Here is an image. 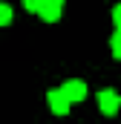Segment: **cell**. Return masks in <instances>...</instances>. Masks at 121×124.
Instances as JSON below:
<instances>
[{
  "label": "cell",
  "mask_w": 121,
  "mask_h": 124,
  "mask_svg": "<svg viewBox=\"0 0 121 124\" xmlns=\"http://www.w3.org/2000/svg\"><path fill=\"white\" fill-rule=\"evenodd\" d=\"M46 101H49V110H52L55 116H66V113H69V107H72V101L66 98V93H63L60 87L49 90V93H46Z\"/></svg>",
  "instance_id": "obj_1"
},
{
  "label": "cell",
  "mask_w": 121,
  "mask_h": 124,
  "mask_svg": "<svg viewBox=\"0 0 121 124\" xmlns=\"http://www.w3.org/2000/svg\"><path fill=\"white\" fill-rule=\"evenodd\" d=\"M98 107H101V113L104 116H115L118 113V107H121V98L115 90H110V87H104L101 93H98Z\"/></svg>",
  "instance_id": "obj_2"
},
{
  "label": "cell",
  "mask_w": 121,
  "mask_h": 124,
  "mask_svg": "<svg viewBox=\"0 0 121 124\" xmlns=\"http://www.w3.org/2000/svg\"><path fill=\"white\" fill-rule=\"evenodd\" d=\"M38 15H40L46 23H55L60 15H63V0H43L40 9H38Z\"/></svg>",
  "instance_id": "obj_3"
},
{
  "label": "cell",
  "mask_w": 121,
  "mask_h": 124,
  "mask_svg": "<svg viewBox=\"0 0 121 124\" xmlns=\"http://www.w3.org/2000/svg\"><path fill=\"white\" fill-rule=\"evenodd\" d=\"M60 90L66 93V98H69L72 104H75V101H84V98H87V84H84V81H78V78H69V81H66V84H63Z\"/></svg>",
  "instance_id": "obj_4"
},
{
  "label": "cell",
  "mask_w": 121,
  "mask_h": 124,
  "mask_svg": "<svg viewBox=\"0 0 121 124\" xmlns=\"http://www.w3.org/2000/svg\"><path fill=\"white\" fill-rule=\"evenodd\" d=\"M110 49H113V58L121 61V32H115V35L110 38Z\"/></svg>",
  "instance_id": "obj_5"
},
{
  "label": "cell",
  "mask_w": 121,
  "mask_h": 124,
  "mask_svg": "<svg viewBox=\"0 0 121 124\" xmlns=\"http://www.w3.org/2000/svg\"><path fill=\"white\" fill-rule=\"evenodd\" d=\"M9 23H12V6L0 3V26H9Z\"/></svg>",
  "instance_id": "obj_6"
},
{
  "label": "cell",
  "mask_w": 121,
  "mask_h": 124,
  "mask_svg": "<svg viewBox=\"0 0 121 124\" xmlns=\"http://www.w3.org/2000/svg\"><path fill=\"white\" fill-rule=\"evenodd\" d=\"M113 23H115V32H121V3L113 6Z\"/></svg>",
  "instance_id": "obj_7"
},
{
  "label": "cell",
  "mask_w": 121,
  "mask_h": 124,
  "mask_svg": "<svg viewBox=\"0 0 121 124\" xmlns=\"http://www.w3.org/2000/svg\"><path fill=\"white\" fill-rule=\"evenodd\" d=\"M40 3H43V0H23V6H26V12H35V15H38V9H40Z\"/></svg>",
  "instance_id": "obj_8"
}]
</instances>
